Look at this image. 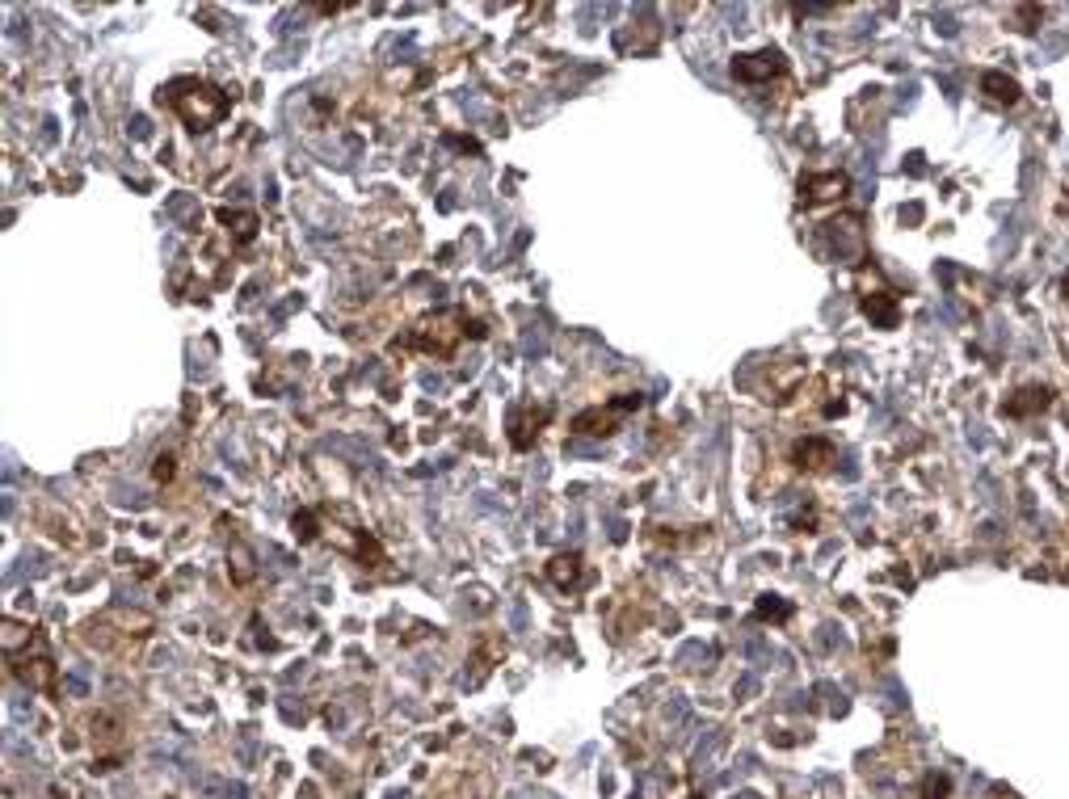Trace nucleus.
Masks as SVG:
<instances>
[{
	"label": "nucleus",
	"instance_id": "a211bd4d",
	"mask_svg": "<svg viewBox=\"0 0 1069 799\" xmlns=\"http://www.w3.org/2000/svg\"><path fill=\"white\" fill-rule=\"evenodd\" d=\"M1065 299H1069V278H1065Z\"/></svg>",
	"mask_w": 1069,
	"mask_h": 799
},
{
	"label": "nucleus",
	"instance_id": "2eb2a0df",
	"mask_svg": "<svg viewBox=\"0 0 1069 799\" xmlns=\"http://www.w3.org/2000/svg\"><path fill=\"white\" fill-rule=\"evenodd\" d=\"M152 476H156V484H169V480L177 476V459H173V455H156Z\"/></svg>",
	"mask_w": 1069,
	"mask_h": 799
},
{
	"label": "nucleus",
	"instance_id": "6e6552de",
	"mask_svg": "<svg viewBox=\"0 0 1069 799\" xmlns=\"http://www.w3.org/2000/svg\"><path fill=\"white\" fill-rule=\"evenodd\" d=\"M834 459H838V450H834V442H825V438H804V442L792 446V463L800 471H825Z\"/></svg>",
	"mask_w": 1069,
	"mask_h": 799
},
{
	"label": "nucleus",
	"instance_id": "0eeeda50",
	"mask_svg": "<svg viewBox=\"0 0 1069 799\" xmlns=\"http://www.w3.org/2000/svg\"><path fill=\"white\" fill-rule=\"evenodd\" d=\"M846 194H851V177L846 173H813L800 181L804 202H842Z\"/></svg>",
	"mask_w": 1069,
	"mask_h": 799
},
{
	"label": "nucleus",
	"instance_id": "9d476101",
	"mask_svg": "<svg viewBox=\"0 0 1069 799\" xmlns=\"http://www.w3.org/2000/svg\"><path fill=\"white\" fill-rule=\"evenodd\" d=\"M1048 400H1053L1048 387H1023V392H1015L1011 400L1002 404V413L1006 417H1027V413H1036V408H1048Z\"/></svg>",
	"mask_w": 1069,
	"mask_h": 799
},
{
	"label": "nucleus",
	"instance_id": "dca6fc26",
	"mask_svg": "<svg viewBox=\"0 0 1069 799\" xmlns=\"http://www.w3.org/2000/svg\"><path fill=\"white\" fill-rule=\"evenodd\" d=\"M758 619H788V606H783V602H766V598H762V602H758Z\"/></svg>",
	"mask_w": 1069,
	"mask_h": 799
},
{
	"label": "nucleus",
	"instance_id": "1a4fd4ad",
	"mask_svg": "<svg viewBox=\"0 0 1069 799\" xmlns=\"http://www.w3.org/2000/svg\"><path fill=\"white\" fill-rule=\"evenodd\" d=\"M581 551H560V556H552L548 560V581L556 585V589H573V585H581Z\"/></svg>",
	"mask_w": 1069,
	"mask_h": 799
},
{
	"label": "nucleus",
	"instance_id": "f03ea898",
	"mask_svg": "<svg viewBox=\"0 0 1069 799\" xmlns=\"http://www.w3.org/2000/svg\"><path fill=\"white\" fill-rule=\"evenodd\" d=\"M468 337H484L480 324L468 320L463 307H442V312H430L421 316L405 341H396V350L405 345V350H417V354H430V358H455L459 345Z\"/></svg>",
	"mask_w": 1069,
	"mask_h": 799
},
{
	"label": "nucleus",
	"instance_id": "39448f33",
	"mask_svg": "<svg viewBox=\"0 0 1069 799\" xmlns=\"http://www.w3.org/2000/svg\"><path fill=\"white\" fill-rule=\"evenodd\" d=\"M788 72V64H783V55L779 51H754V55H737L733 59V76L745 80V85H762V80H771V76H783Z\"/></svg>",
	"mask_w": 1069,
	"mask_h": 799
},
{
	"label": "nucleus",
	"instance_id": "20e7f679",
	"mask_svg": "<svg viewBox=\"0 0 1069 799\" xmlns=\"http://www.w3.org/2000/svg\"><path fill=\"white\" fill-rule=\"evenodd\" d=\"M644 404V396L640 392H632V396H619V400H611L607 408H586V413H577L573 417V429L577 434H615V429L623 425V417L628 413H636V408Z\"/></svg>",
	"mask_w": 1069,
	"mask_h": 799
},
{
	"label": "nucleus",
	"instance_id": "f3484780",
	"mask_svg": "<svg viewBox=\"0 0 1069 799\" xmlns=\"http://www.w3.org/2000/svg\"><path fill=\"white\" fill-rule=\"evenodd\" d=\"M990 799H1015V795H1011V791H994Z\"/></svg>",
	"mask_w": 1069,
	"mask_h": 799
},
{
	"label": "nucleus",
	"instance_id": "ddd939ff",
	"mask_svg": "<svg viewBox=\"0 0 1069 799\" xmlns=\"http://www.w3.org/2000/svg\"><path fill=\"white\" fill-rule=\"evenodd\" d=\"M316 535H320L316 514H308V509H304V514H295V539H299V543H312Z\"/></svg>",
	"mask_w": 1069,
	"mask_h": 799
},
{
	"label": "nucleus",
	"instance_id": "4468645a",
	"mask_svg": "<svg viewBox=\"0 0 1069 799\" xmlns=\"http://www.w3.org/2000/svg\"><path fill=\"white\" fill-rule=\"evenodd\" d=\"M947 791H952L947 774H931V778L922 783V799H947Z\"/></svg>",
	"mask_w": 1069,
	"mask_h": 799
},
{
	"label": "nucleus",
	"instance_id": "9b49d317",
	"mask_svg": "<svg viewBox=\"0 0 1069 799\" xmlns=\"http://www.w3.org/2000/svg\"><path fill=\"white\" fill-rule=\"evenodd\" d=\"M981 89L990 93L998 106H1015V101H1019V85H1015L1011 76H1002V72H985L981 76Z\"/></svg>",
	"mask_w": 1069,
	"mask_h": 799
},
{
	"label": "nucleus",
	"instance_id": "f8f14e48",
	"mask_svg": "<svg viewBox=\"0 0 1069 799\" xmlns=\"http://www.w3.org/2000/svg\"><path fill=\"white\" fill-rule=\"evenodd\" d=\"M219 223H228V232H236L240 244H249V240L257 236V215H253V211H240V215L219 211Z\"/></svg>",
	"mask_w": 1069,
	"mask_h": 799
},
{
	"label": "nucleus",
	"instance_id": "423d86ee",
	"mask_svg": "<svg viewBox=\"0 0 1069 799\" xmlns=\"http://www.w3.org/2000/svg\"><path fill=\"white\" fill-rule=\"evenodd\" d=\"M859 303H863V316L876 324V329H897V320H901V299H897V291H889V286H863V295H859Z\"/></svg>",
	"mask_w": 1069,
	"mask_h": 799
},
{
	"label": "nucleus",
	"instance_id": "f257e3e1",
	"mask_svg": "<svg viewBox=\"0 0 1069 799\" xmlns=\"http://www.w3.org/2000/svg\"><path fill=\"white\" fill-rule=\"evenodd\" d=\"M160 106H169L190 131H211L215 122H224L232 114V93L211 85V80L181 76L169 89H160Z\"/></svg>",
	"mask_w": 1069,
	"mask_h": 799
},
{
	"label": "nucleus",
	"instance_id": "7ed1b4c3",
	"mask_svg": "<svg viewBox=\"0 0 1069 799\" xmlns=\"http://www.w3.org/2000/svg\"><path fill=\"white\" fill-rule=\"evenodd\" d=\"M9 673L38 694H59V669L51 661V652L38 644V635L26 644V652H9Z\"/></svg>",
	"mask_w": 1069,
	"mask_h": 799
}]
</instances>
